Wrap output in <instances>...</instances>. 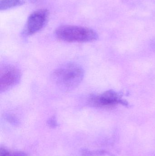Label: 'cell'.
I'll list each match as a JSON object with an SVG mask.
<instances>
[{
  "instance_id": "1",
  "label": "cell",
  "mask_w": 155,
  "mask_h": 156,
  "mask_svg": "<svg viewBox=\"0 0 155 156\" xmlns=\"http://www.w3.org/2000/svg\"><path fill=\"white\" fill-rule=\"evenodd\" d=\"M84 76L83 68L78 64L69 63L62 65L53 72L52 80L58 88L68 91L75 89Z\"/></svg>"
},
{
  "instance_id": "2",
  "label": "cell",
  "mask_w": 155,
  "mask_h": 156,
  "mask_svg": "<svg viewBox=\"0 0 155 156\" xmlns=\"http://www.w3.org/2000/svg\"><path fill=\"white\" fill-rule=\"evenodd\" d=\"M56 37L67 42H93L98 39L97 33L93 29L76 26H62L55 31Z\"/></svg>"
},
{
  "instance_id": "3",
  "label": "cell",
  "mask_w": 155,
  "mask_h": 156,
  "mask_svg": "<svg viewBox=\"0 0 155 156\" xmlns=\"http://www.w3.org/2000/svg\"><path fill=\"white\" fill-rule=\"evenodd\" d=\"M122 97L123 94L121 93L109 90L100 95L90 96L89 103L93 107L99 108H110L119 104L124 106H128V103Z\"/></svg>"
},
{
  "instance_id": "4",
  "label": "cell",
  "mask_w": 155,
  "mask_h": 156,
  "mask_svg": "<svg viewBox=\"0 0 155 156\" xmlns=\"http://www.w3.org/2000/svg\"><path fill=\"white\" fill-rule=\"evenodd\" d=\"M21 79V72L15 66L4 65L0 73V92H5L18 84Z\"/></svg>"
},
{
  "instance_id": "5",
  "label": "cell",
  "mask_w": 155,
  "mask_h": 156,
  "mask_svg": "<svg viewBox=\"0 0 155 156\" xmlns=\"http://www.w3.org/2000/svg\"><path fill=\"white\" fill-rule=\"evenodd\" d=\"M48 16V11L45 9H40L31 14L24 30V35H32L40 31L46 24Z\"/></svg>"
},
{
  "instance_id": "6",
  "label": "cell",
  "mask_w": 155,
  "mask_h": 156,
  "mask_svg": "<svg viewBox=\"0 0 155 156\" xmlns=\"http://www.w3.org/2000/svg\"><path fill=\"white\" fill-rule=\"evenodd\" d=\"M23 0H1L0 10H6L16 6H20L24 4Z\"/></svg>"
},
{
  "instance_id": "7",
  "label": "cell",
  "mask_w": 155,
  "mask_h": 156,
  "mask_svg": "<svg viewBox=\"0 0 155 156\" xmlns=\"http://www.w3.org/2000/svg\"><path fill=\"white\" fill-rule=\"evenodd\" d=\"M48 124L50 127H56L57 126V123L55 117H52L48 120Z\"/></svg>"
},
{
  "instance_id": "8",
  "label": "cell",
  "mask_w": 155,
  "mask_h": 156,
  "mask_svg": "<svg viewBox=\"0 0 155 156\" xmlns=\"http://www.w3.org/2000/svg\"><path fill=\"white\" fill-rule=\"evenodd\" d=\"M0 156H12L5 147H1L0 149Z\"/></svg>"
},
{
  "instance_id": "9",
  "label": "cell",
  "mask_w": 155,
  "mask_h": 156,
  "mask_svg": "<svg viewBox=\"0 0 155 156\" xmlns=\"http://www.w3.org/2000/svg\"><path fill=\"white\" fill-rule=\"evenodd\" d=\"M12 156H27L26 154L22 152H16L13 154Z\"/></svg>"
}]
</instances>
